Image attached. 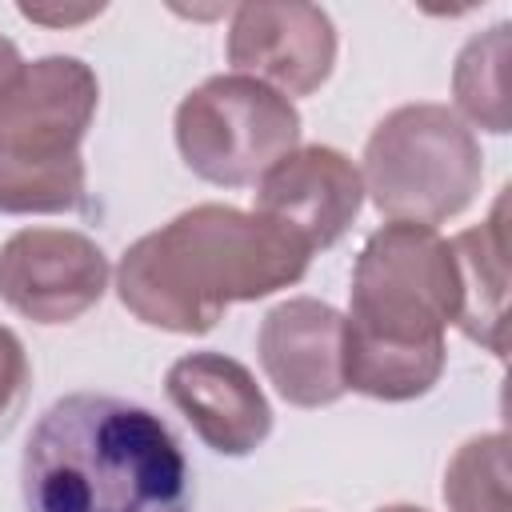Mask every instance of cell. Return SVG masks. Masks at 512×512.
Segmentation results:
<instances>
[{
    "instance_id": "obj_1",
    "label": "cell",
    "mask_w": 512,
    "mask_h": 512,
    "mask_svg": "<svg viewBox=\"0 0 512 512\" xmlns=\"http://www.w3.org/2000/svg\"><path fill=\"white\" fill-rule=\"evenodd\" d=\"M308 264L312 248L284 224L228 204H196L128 244L116 292L140 324L200 336L228 304L292 288Z\"/></svg>"
},
{
    "instance_id": "obj_2",
    "label": "cell",
    "mask_w": 512,
    "mask_h": 512,
    "mask_svg": "<svg viewBox=\"0 0 512 512\" xmlns=\"http://www.w3.org/2000/svg\"><path fill=\"white\" fill-rule=\"evenodd\" d=\"M24 512H192V472L168 424L128 400L72 392L24 444Z\"/></svg>"
},
{
    "instance_id": "obj_3",
    "label": "cell",
    "mask_w": 512,
    "mask_h": 512,
    "mask_svg": "<svg viewBox=\"0 0 512 512\" xmlns=\"http://www.w3.org/2000/svg\"><path fill=\"white\" fill-rule=\"evenodd\" d=\"M456 324L452 248L436 228L384 224L352 268L344 316V384L372 400H416L444 372V332Z\"/></svg>"
},
{
    "instance_id": "obj_4",
    "label": "cell",
    "mask_w": 512,
    "mask_h": 512,
    "mask_svg": "<svg viewBox=\"0 0 512 512\" xmlns=\"http://www.w3.org/2000/svg\"><path fill=\"white\" fill-rule=\"evenodd\" d=\"M96 72L76 56H40L0 96V212L84 208L80 140L96 116Z\"/></svg>"
},
{
    "instance_id": "obj_5",
    "label": "cell",
    "mask_w": 512,
    "mask_h": 512,
    "mask_svg": "<svg viewBox=\"0 0 512 512\" xmlns=\"http://www.w3.org/2000/svg\"><path fill=\"white\" fill-rule=\"evenodd\" d=\"M484 180L472 128L448 104H404L388 112L368 144L360 184L380 216L436 228L460 216Z\"/></svg>"
},
{
    "instance_id": "obj_6",
    "label": "cell",
    "mask_w": 512,
    "mask_h": 512,
    "mask_svg": "<svg viewBox=\"0 0 512 512\" xmlns=\"http://www.w3.org/2000/svg\"><path fill=\"white\" fill-rule=\"evenodd\" d=\"M176 148L200 180L244 188L300 148V112L252 76H208L176 108Z\"/></svg>"
},
{
    "instance_id": "obj_7",
    "label": "cell",
    "mask_w": 512,
    "mask_h": 512,
    "mask_svg": "<svg viewBox=\"0 0 512 512\" xmlns=\"http://www.w3.org/2000/svg\"><path fill=\"white\" fill-rule=\"evenodd\" d=\"M108 256L84 232L20 228L0 248V300L32 324H72L100 304Z\"/></svg>"
},
{
    "instance_id": "obj_8",
    "label": "cell",
    "mask_w": 512,
    "mask_h": 512,
    "mask_svg": "<svg viewBox=\"0 0 512 512\" xmlns=\"http://www.w3.org/2000/svg\"><path fill=\"white\" fill-rule=\"evenodd\" d=\"M228 64L280 96H312L336 64L332 16L300 0H256L232 8Z\"/></svg>"
},
{
    "instance_id": "obj_9",
    "label": "cell",
    "mask_w": 512,
    "mask_h": 512,
    "mask_svg": "<svg viewBox=\"0 0 512 512\" xmlns=\"http://www.w3.org/2000/svg\"><path fill=\"white\" fill-rule=\"evenodd\" d=\"M360 204H364L360 168L328 144H304L280 156L256 180L252 212L284 224L312 252H324L352 228Z\"/></svg>"
},
{
    "instance_id": "obj_10",
    "label": "cell",
    "mask_w": 512,
    "mask_h": 512,
    "mask_svg": "<svg viewBox=\"0 0 512 512\" xmlns=\"http://www.w3.org/2000/svg\"><path fill=\"white\" fill-rule=\"evenodd\" d=\"M256 352L268 384L296 408L336 404L344 384V316L312 296L276 304L256 332Z\"/></svg>"
},
{
    "instance_id": "obj_11",
    "label": "cell",
    "mask_w": 512,
    "mask_h": 512,
    "mask_svg": "<svg viewBox=\"0 0 512 512\" xmlns=\"http://www.w3.org/2000/svg\"><path fill=\"white\" fill-rule=\"evenodd\" d=\"M168 400L220 456H248L272 432V404L256 376L224 352H188L164 376Z\"/></svg>"
},
{
    "instance_id": "obj_12",
    "label": "cell",
    "mask_w": 512,
    "mask_h": 512,
    "mask_svg": "<svg viewBox=\"0 0 512 512\" xmlns=\"http://www.w3.org/2000/svg\"><path fill=\"white\" fill-rule=\"evenodd\" d=\"M508 196L500 192L492 216L476 228H464L452 248L456 268V328L484 344L496 360L508 352Z\"/></svg>"
},
{
    "instance_id": "obj_13",
    "label": "cell",
    "mask_w": 512,
    "mask_h": 512,
    "mask_svg": "<svg viewBox=\"0 0 512 512\" xmlns=\"http://www.w3.org/2000/svg\"><path fill=\"white\" fill-rule=\"evenodd\" d=\"M508 24H496L464 44L452 68L456 116L484 132H508Z\"/></svg>"
},
{
    "instance_id": "obj_14",
    "label": "cell",
    "mask_w": 512,
    "mask_h": 512,
    "mask_svg": "<svg viewBox=\"0 0 512 512\" xmlns=\"http://www.w3.org/2000/svg\"><path fill=\"white\" fill-rule=\"evenodd\" d=\"M448 512H508V436L488 432L456 448L444 472Z\"/></svg>"
},
{
    "instance_id": "obj_15",
    "label": "cell",
    "mask_w": 512,
    "mask_h": 512,
    "mask_svg": "<svg viewBox=\"0 0 512 512\" xmlns=\"http://www.w3.org/2000/svg\"><path fill=\"white\" fill-rule=\"evenodd\" d=\"M28 392H32L28 352H24L20 336L0 324V436H8L12 424L20 420V412L28 404Z\"/></svg>"
},
{
    "instance_id": "obj_16",
    "label": "cell",
    "mask_w": 512,
    "mask_h": 512,
    "mask_svg": "<svg viewBox=\"0 0 512 512\" xmlns=\"http://www.w3.org/2000/svg\"><path fill=\"white\" fill-rule=\"evenodd\" d=\"M104 12V4H92V8H76V12H52V8H20V16H28V20H36V24H80V20H92V16H100Z\"/></svg>"
},
{
    "instance_id": "obj_17",
    "label": "cell",
    "mask_w": 512,
    "mask_h": 512,
    "mask_svg": "<svg viewBox=\"0 0 512 512\" xmlns=\"http://www.w3.org/2000/svg\"><path fill=\"white\" fill-rule=\"evenodd\" d=\"M24 68V60H20V52H16V44L8 40V36H0V96L8 92V84L16 80V72Z\"/></svg>"
},
{
    "instance_id": "obj_18",
    "label": "cell",
    "mask_w": 512,
    "mask_h": 512,
    "mask_svg": "<svg viewBox=\"0 0 512 512\" xmlns=\"http://www.w3.org/2000/svg\"><path fill=\"white\" fill-rule=\"evenodd\" d=\"M376 512H424V508H416V504H384Z\"/></svg>"
}]
</instances>
